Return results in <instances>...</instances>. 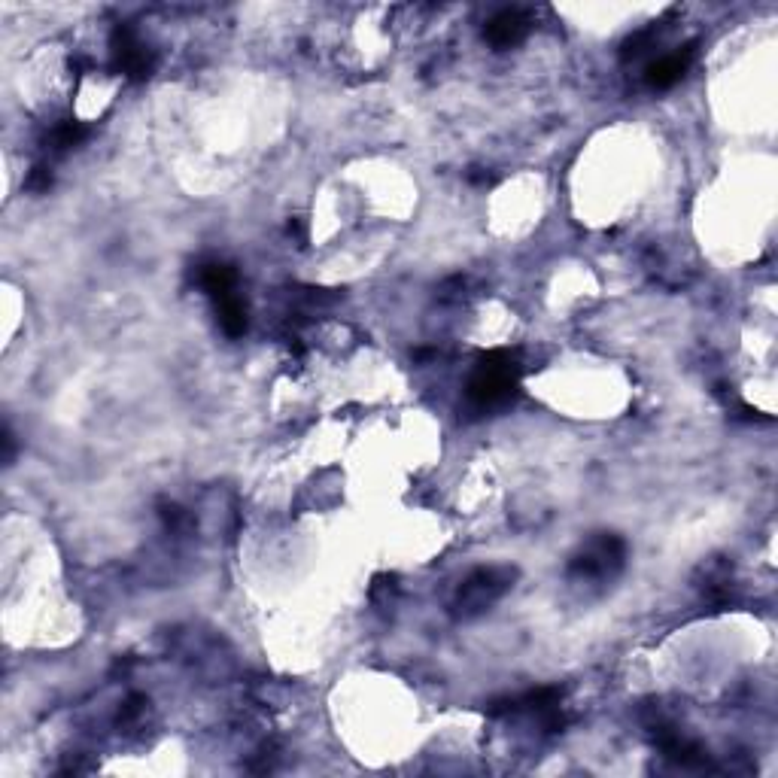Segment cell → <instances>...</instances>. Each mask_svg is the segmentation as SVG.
I'll return each instance as SVG.
<instances>
[{"instance_id":"1","label":"cell","mask_w":778,"mask_h":778,"mask_svg":"<svg viewBox=\"0 0 778 778\" xmlns=\"http://www.w3.org/2000/svg\"><path fill=\"white\" fill-rule=\"evenodd\" d=\"M514 377H517V368H514V359L508 353H490L478 374L472 377L469 383V399L475 405H499L511 396L514 389Z\"/></svg>"},{"instance_id":"2","label":"cell","mask_w":778,"mask_h":778,"mask_svg":"<svg viewBox=\"0 0 778 778\" xmlns=\"http://www.w3.org/2000/svg\"><path fill=\"white\" fill-rule=\"evenodd\" d=\"M113 55H116L119 70L134 76V80H146V76L152 73V67H155L149 49L134 37V31L128 25H119L113 31Z\"/></svg>"},{"instance_id":"3","label":"cell","mask_w":778,"mask_h":778,"mask_svg":"<svg viewBox=\"0 0 778 778\" xmlns=\"http://www.w3.org/2000/svg\"><path fill=\"white\" fill-rule=\"evenodd\" d=\"M620 560H624V541L608 535V538H599L590 551H584L572 563V572L575 575H605L614 566H620Z\"/></svg>"},{"instance_id":"4","label":"cell","mask_w":778,"mask_h":778,"mask_svg":"<svg viewBox=\"0 0 778 778\" xmlns=\"http://www.w3.org/2000/svg\"><path fill=\"white\" fill-rule=\"evenodd\" d=\"M508 584H505V578L499 575V572H478L475 578H469L462 584V590H459V605H465V608H472V611H481V608H487L496 596H502V590H505Z\"/></svg>"},{"instance_id":"5","label":"cell","mask_w":778,"mask_h":778,"mask_svg":"<svg viewBox=\"0 0 778 778\" xmlns=\"http://www.w3.org/2000/svg\"><path fill=\"white\" fill-rule=\"evenodd\" d=\"M693 55H696V46L690 43V46H684L681 52H675V55H666V58H660V61H654L651 67H648V86L651 89H672L681 76L687 73V67H690V61H693Z\"/></svg>"},{"instance_id":"6","label":"cell","mask_w":778,"mask_h":778,"mask_svg":"<svg viewBox=\"0 0 778 778\" xmlns=\"http://www.w3.org/2000/svg\"><path fill=\"white\" fill-rule=\"evenodd\" d=\"M526 31H529V22L520 10H505V13H499L487 22V40L493 46H502V49L520 43L526 37Z\"/></svg>"},{"instance_id":"7","label":"cell","mask_w":778,"mask_h":778,"mask_svg":"<svg viewBox=\"0 0 778 778\" xmlns=\"http://www.w3.org/2000/svg\"><path fill=\"white\" fill-rule=\"evenodd\" d=\"M216 314H219V326L225 335L241 338L247 332V307L235 298V292L216 298Z\"/></svg>"},{"instance_id":"8","label":"cell","mask_w":778,"mask_h":778,"mask_svg":"<svg viewBox=\"0 0 778 778\" xmlns=\"http://www.w3.org/2000/svg\"><path fill=\"white\" fill-rule=\"evenodd\" d=\"M198 280H201L207 295L222 298V295H231V289H235V283H238V274H235V268H231V265L210 262V265H204L198 271Z\"/></svg>"},{"instance_id":"9","label":"cell","mask_w":778,"mask_h":778,"mask_svg":"<svg viewBox=\"0 0 778 778\" xmlns=\"http://www.w3.org/2000/svg\"><path fill=\"white\" fill-rule=\"evenodd\" d=\"M86 137H89V128H86L83 122L67 119V122L55 125V131H52V149L61 152V149H70V146H80Z\"/></svg>"},{"instance_id":"10","label":"cell","mask_w":778,"mask_h":778,"mask_svg":"<svg viewBox=\"0 0 778 778\" xmlns=\"http://www.w3.org/2000/svg\"><path fill=\"white\" fill-rule=\"evenodd\" d=\"M49 183H52V174H49V168H46V165H37V168L31 171V177H28V186H31L34 192H43V189H49Z\"/></svg>"}]
</instances>
